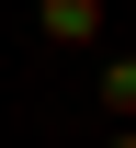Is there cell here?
Instances as JSON below:
<instances>
[{
	"label": "cell",
	"instance_id": "3",
	"mask_svg": "<svg viewBox=\"0 0 136 148\" xmlns=\"http://www.w3.org/2000/svg\"><path fill=\"white\" fill-rule=\"evenodd\" d=\"M114 148H136V137H114Z\"/></svg>",
	"mask_w": 136,
	"mask_h": 148
},
{
	"label": "cell",
	"instance_id": "1",
	"mask_svg": "<svg viewBox=\"0 0 136 148\" xmlns=\"http://www.w3.org/2000/svg\"><path fill=\"white\" fill-rule=\"evenodd\" d=\"M34 23H45V34H57V46H91V34H102V0H45Z\"/></svg>",
	"mask_w": 136,
	"mask_h": 148
},
{
	"label": "cell",
	"instance_id": "2",
	"mask_svg": "<svg viewBox=\"0 0 136 148\" xmlns=\"http://www.w3.org/2000/svg\"><path fill=\"white\" fill-rule=\"evenodd\" d=\"M102 114H114V125H136V57H114V69H102Z\"/></svg>",
	"mask_w": 136,
	"mask_h": 148
}]
</instances>
